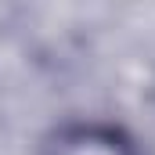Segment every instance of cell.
<instances>
[{
  "mask_svg": "<svg viewBox=\"0 0 155 155\" xmlns=\"http://www.w3.org/2000/svg\"><path fill=\"white\" fill-rule=\"evenodd\" d=\"M47 155H134V144L112 126H65L47 144Z\"/></svg>",
  "mask_w": 155,
  "mask_h": 155,
  "instance_id": "obj_1",
  "label": "cell"
}]
</instances>
